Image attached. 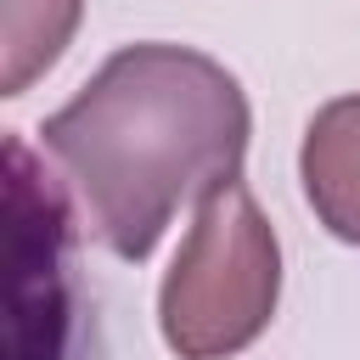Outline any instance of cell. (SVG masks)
<instances>
[{"label":"cell","mask_w":360,"mask_h":360,"mask_svg":"<svg viewBox=\"0 0 360 360\" xmlns=\"http://www.w3.org/2000/svg\"><path fill=\"white\" fill-rule=\"evenodd\" d=\"M45 152L68 169L96 236L118 259H146L180 202L236 180L248 101L202 51L129 45L45 118Z\"/></svg>","instance_id":"1"},{"label":"cell","mask_w":360,"mask_h":360,"mask_svg":"<svg viewBox=\"0 0 360 360\" xmlns=\"http://www.w3.org/2000/svg\"><path fill=\"white\" fill-rule=\"evenodd\" d=\"M281 287L276 231L259 202L231 180L202 197L197 225L163 281V338L180 360H219L248 349Z\"/></svg>","instance_id":"2"},{"label":"cell","mask_w":360,"mask_h":360,"mask_svg":"<svg viewBox=\"0 0 360 360\" xmlns=\"http://www.w3.org/2000/svg\"><path fill=\"white\" fill-rule=\"evenodd\" d=\"M6 360H79L84 304L73 214L22 135H6Z\"/></svg>","instance_id":"3"},{"label":"cell","mask_w":360,"mask_h":360,"mask_svg":"<svg viewBox=\"0 0 360 360\" xmlns=\"http://www.w3.org/2000/svg\"><path fill=\"white\" fill-rule=\"evenodd\" d=\"M304 191L332 236L360 242V96H338L309 118Z\"/></svg>","instance_id":"4"},{"label":"cell","mask_w":360,"mask_h":360,"mask_svg":"<svg viewBox=\"0 0 360 360\" xmlns=\"http://www.w3.org/2000/svg\"><path fill=\"white\" fill-rule=\"evenodd\" d=\"M79 0H0V90L22 96L73 39Z\"/></svg>","instance_id":"5"}]
</instances>
